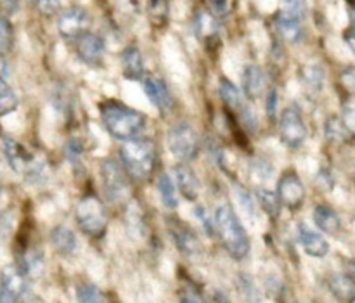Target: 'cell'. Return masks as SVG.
Listing matches in <instances>:
<instances>
[{"label": "cell", "mask_w": 355, "mask_h": 303, "mask_svg": "<svg viewBox=\"0 0 355 303\" xmlns=\"http://www.w3.org/2000/svg\"><path fill=\"white\" fill-rule=\"evenodd\" d=\"M196 30L203 38H214L217 35V21L211 14L201 12L196 19Z\"/></svg>", "instance_id": "obj_31"}, {"label": "cell", "mask_w": 355, "mask_h": 303, "mask_svg": "<svg viewBox=\"0 0 355 303\" xmlns=\"http://www.w3.org/2000/svg\"><path fill=\"white\" fill-rule=\"evenodd\" d=\"M128 225H130L132 236L141 234V232L144 231V227H142V220H141V211H139L137 205H132L130 210H128Z\"/></svg>", "instance_id": "obj_37"}, {"label": "cell", "mask_w": 355, "mask_h": 303, "mask_svg": "<svg viewBox=\"0 0 355 303\" xmlns=\"http://www.w3.org/2000/svg\"><path fill=\"white\" fill-rule=\"evenodd\" d=\"M35 3H37L38 9L44 14H47V16L58 12L59 7H61V0H35Z\"/></svg>", "instance_id": "obj_38"}, {"label": "cell", "mask_w": 355, "mask_h": 303, "mask_svg": "<svg viewBox=\"0 0 355 303\" xmlns=\"http://www.w3.org/2000/svg\"><path fill=\"white\" fill-rule=\"evenodd\" d=\"M173 239H175L180 252L186 253L187 257H193L200 252V243H198L196 236H194L189 229H175V231H173Z\"/></svg>", "instance_id": "obj_23"}, {"label": "cell", "mask_w": 355, "mask_h": 303, "mask_svg": "<svg viewBox=\"0 0 355 303\" xmlns=\"http://www.w3.org/2000/svg\"><path fill=\"white\" fill-rule=\"evenodd\" d=\"M236 193H238V201H239V205H241L243 210H245V214L250 215V217H255L257 203H255V200H253L252 194H250L246 189H243V187H238V189H236Z\"/></svg>", "instance_id": "obj_36"}, {"label": "cell", "mask_w": 355, "mask_h": 303, "mask_svg": "<svg viewBox=\"0 0 355 303\" xmlns=\"http://www.w3.org/2000/svg\"><path fill=\"white\" fill-rule=\"evenodd\" d=\"M279 132L281 139L288 148L297 149L304 144L305 137H307V127H305L302 113L295 106L286 107L281 114Z\"/></svg>", "instance_id": "obj_6"}, {"label": "cell", "mask_w": 355, "mask_h": 303, "mask_svg": "<svg viewBox=\"0 0 355 303\" xmlns=\"http://www.w3.org/2000/svg\"><path fill=\"white\" fill-rule=\"evenodd\" d=\"M173 175H175L177 187L186 200L194 201L200 196V180L189 165L180 163V165L173 166Z\"/></svg>", "instance_id": "obj_14"}, {"label": "cell", "mask_w": 355, "mask_h": 303, "mask_svg": "<svg viewBox=\"0 0 355 303\" xmlns=\"http://www.w3.org/2000/svg\"><path fill=\"white\" fill-rule=\"evenodd\" d=\"M89 26V12L83 7L73 6L62 10L58 19L59 35L64 38L82 37Z\"/></svg>", "instance_id": "obj_9"}, {"label": "cell", "mask_w": 355, "mask_h": 303, "mask_svg": "<svg viewBox=\"0 0 355 303\" xmlns=\"http://www.w3.org/2000/svg\"><path fill=\"white\" fill-rule=\"evenodd\" d=\"M2 151L10 168L17 173H26L33 165V156L12 137H2Z\"/></svg>", "instance_id": "obj_11"}, {"label": "cell", "mask_w": 355, "mask_h": 303, "mask_svg": "<svg viewBox=\"0 0 355 303\" xmlns=\"http://www.w3.org/2000/svg\"><path fill=\"white\" fill-rule=\"evenodd\" d=\"M120 156L128 175L137 180H144L155 172L158 153H156V146L151 139L135 137L125 141L120 149Z\"/></svg>", "instance_id": "obj_3"}, {"label": "cell", "mask_w": 355, "mask_h": 303, "mask_svg": "<svg viewBox=\"0 0 355 303\" xmlns=\"http://www.w3.org/2000/svg\"><path fill=\"white\" fill-rule=\"evenodd\" d=\"M104 40L96 33H83L78 38L76 54L87 64H99L104 55Z\"/></svg>", "instance_id": "obj_13"}, {"label": "cell", "mask_w": 355, "mask_h": 303, "mask_svg": "<svg viewBox=\"0 0 355 303\" xmlns=\"http://www.w3.org/2000/svg\"><path fill=\"white\" fill-rule=\"evenodd\" d=\"M298 239H300L302 246H304V250L307 255L318 257V259L328 255V252H329L328 241H326L321 234H318L315 231H312L309 225H305V224L298 225Z\"/></svg>", "instance_id": "obj_15"}, {"label": "cell", "mask_w": 355, "mask_h": 303, "mask_svg": "<svg viewBox=\"0 0 355 303\" xmlns=\"http://www.w3.org/2000/svg\"><path fill=\"white\" fill-rule=\"evenodd\" d=\"M283 2V12L295 19L302 21L307 14V0H281Z\"/></svg>", "instance_id": "obj_33"}, {"label": "cell", "mask_w": 355, "mask_h": 303, "mask_svg": "<svg viewBox=\"0 0 355 303\" xmlns=\"http://www.w3.org/2000/svg\"><path fill=\"white\" fill-rule=\"evenodd\" d=\"M196 215H198V218H200V220H201V224L205 225V229H207L208 234H211V231H214V224H210V220H208L207 210H205L203 207L196 208Z\"/></svg>", "instance_id": "obj_41"}, {"label": "cell", "mask_w": 355, "mask_h": 303, "mask_svg": "<svg viewBox=\"0 0 355 303\" xmlns=\"http://www.w3.org/2000/svg\"><path fill=\"white\" fill-rule=\"evenodd\" d=\"M218 94H220L225 106L231 107V110H238L241 106V94H239L238 87L229 82V80H222L220 87H218Z\"/></svg>", "instance_id": "obj_27"}, {"label": "cell", "mask_w": 355, "mask_h": 303, "mask_svg": "<svg viewBox=\"0 0 355 303\" xmlns=\"http://www.w3.org/2000/svg\"><path fill=\"white\" fill-rule=\"evenodd\" d=\"M17 104H19V101H17V96L12 90V87L6 80L0 78V116L16 111Z\"/></svg>", "instance_id": "obj_24"}, {"label": "cell", "mask_w": 355, "mask_h": 303, "mask_svg": "<svg viewBox=\"0 0 355 303\" xmlns=\"http://www.w3.org/2000/svg\"><path fill=\"white\" fill-rule=\"evenodd\" d=\"M170 153L180 162H191L200 155V135L186 121L175 123L166 134Z\"/></svg>", "instance_id": "obj_5"}, {"label": "cell", "mask_w": 355, "mask_h": 303, "mask_svg": "<svg viewBox=\"0 0 355 303\" xmlns=\"http://www.w3.org/2000/svg\"><path fill=\"white\" fill-rule=\"evenodd\" d=\"M354 113H355L354 99L352 97H349V99L342 104V123H343V127H345L352 135H354V128H355V114Z\"/></svg>", "instance_id": "obj_34"}, {"label": "cell", "mask_w": 355, "mask_h": 303, "mask_svg": "<svg viewBox=\"0 0 355 303\" xmlns=\"http://www.w3.org/2000/svg\"><path fill=\"white\" fill-rule=\"evenodd\" d=\"M276 23V30L279 33V37L283 38L286 44H298L304 38V28H302V23L295 17L288 16V14L279 12L274 19Z\"/></svg>", "instance_id": "obj_16"}, {"label": "cell", "mask_w": 355, "mask_h": 303, "mask_svg": "<svg viewBox=\"0 0 355 303\" xmlns=\"http://www.w3.org/2000/svg\"><path fill=\"white\" fill-rule=\"evenodd\" d=\"M214 225L217 227L218 236L224 243L229 255L236 260H243L250 252V239L246 236L245 227L239 222L238 215L234 214L231 207L220 205L215 210Z\"/></svg>", "instance_id": "obj_2"}, {"label": "cell", "mask_w": 355, "mask_h": 303, "mask_svg": "<svg viewBox=\"0 0 355 303\" xmlns=\"http://www.w3.org/2000/svg\"><path fill=\"white\" fill-rule=\"evenodd\" d=\"M326 137L335 139V141H349L352 134L343 127L340 118L331 116L329 120H326Z\"/></svg>", "instance_id": "obj_30"}, {"label": "cell", "mask_w": 355, "mask_h": 303, "mask_svg": "<svg viewBox=\"0 0 355 303\" xmlns=\"http://www.w3.org/2000/svg\"><path fill=\"white\" fill-rule=\"evenodd\" d=\"M7 75H9V64L6 62V59L0 58V78L6 80Z\"/></svg>", "instance_id": "obj_44"}, {"label": "cell", "mask_w": 355, "mask_h": 303, "mask_svg": "<svg viewBox=\"0 0 355 303\" xmlns=\"http://www.w3.org/2000/svg\"><path fill=\"white\" fill-rule=\"evenodd\" d=\"M2 6L6 9V12L14 14L19 9V0H2Z\"/></svg>", "instance_id": "obj_43"}, {"label": "cell", "mask_w": 355, "mask_h": 303, "mask_svg": "<svg viewBox=\"0 0 355 303\" xmlns=\"http://www.w3.org/2000/svg\"><path fill=\"white\" fill-rule=\"evenodd\" d=\"M76 224H78L80 231L85 232L87 236L92 238H101L106 232L107 227V217L104 205L101 203L99 198L87 196L78 201L75 210Z\"/></svg>", "instance_id": "obj_4"}, {"label": "cell", "mask_w": 355, "mask_h": 303, "mask_svg": "<svg viewBox=\"0 0 355 303\" xmlns=\"http://www.w3.org/2000/svg\"><path fill=\"white\" fill-rule=\"evenodd\" d=\"M276 110H277V92L276 90H270L269 97H267V114L270 118L276 116Z\"/></svg>", "instance_id": "obj_40"}, {"label": "cell", "mask_w": 355, "mask_h": 303, "mask_svg": "<svg viewBox=\"0 0 355 303\" xmlns=\"http://www.w3.org/2000/svg\"><path fill=\"white\" fill-rule=\"evenodd\" d=\"M148 16L156 28L165 26L170 16L168 0H148Z\"/></svg>", "instance_id": "obj_22"}, {"label": "cell", "mask_w": 355, "mask_h": 303, "mask_svg": "<svg viewBox=\"0 0 355 303\" xmlns=\"http://www.w3.org/2000/svg\"><path fill=\"white\" fill-rule=\"evenodd\" d=\"M302 76H304V83L312 90H321L322 80H324V73H322L321 66L311 64L305 66L304 71H302Z\"/></svg>", "instance_id": "obj_29"}, {"label": "cell", "mask_w": 355, "mask_h": 303, "mask_svg": "<svg viewBox=\"0 0 355 303\" xmlns=\"http://www.w3.org/2000/svg\"><path fill=\"white\" fill-rule=\"evenodd\" d=\"M257 200H259L260 207L267 211V215H270V217H277L279 215L281 203L277 200L276 193L266 189V187H259V191H257Z\"/></svg>", "instance_id": "obj_25"}, {"label": "cell", "mask_w": 355, "mask_h": 303, "mask_svg": "<svg viewBox=\"0 0 355 303\" xmlns=\"http://www.w3.org/2000/svg\"><path fill=\"white\" fill-rule=\"evenodd\" d=\"M354 80L355 78H354L352 68H349L345 73H342V83L347 87V90H349V92H352L354 90Z\"/></svg>", "instance_id": "obj_42"}, {"label": "cell", "mask_w": 355, "mask_h": 303, "mask_svg": "<svg viewBox=\"0 0 355 303\" xmlns=\"http://www.w3.org/2000/svg\"><path fill=\"white\" fill-rule=\"evenodd\" d=\"M277 200L290 210H298L305 201V187L302 180L298 179L297 173L288 172L284 173L277 184Z\"/></svg>", "instance_id": "obj_8"}, {"label": "cell", "mask_w": 355, "mask_h": 303, "mask_svg": "<svg viewBox=\"0 0 355 303\" xmlns=\"http://www.w3.org/2000/svg\"><path fill=\"white\" fill-rule=\"evenodd\" d=\"M33 2H35V0H33Z\"/></svg>", "instance_id": "obj_47"}, {"label": "cell", "mask_w": 355, "mask_h": 303, "mask_svg": "<svg viewBox=\"0 0 355 303\" xmlns=\"http://www.w3.org/2000/svg\"><path fill=\"white\" fill-rule=\"evenodd\" d=\"M329 288H331L333 295H335L338 300L352 303L355 297V284L354 279L345 274H333L329 277Z\"/></svg>", "instance_id": "obj_21"}, {"label": "cell", "mask_w": 355, "mask_h": 303, "mask_svg": "<svg viewBox=\"0 0 355 303\" xmlns=\"http://www.w3.org/2000/svg\"><path fill=\"white\" fill-rule=\"evenodd\" d=\"M211 9L217 16H225L229 10V0H210Z\"/></svg>", "instance_id": "obj_39"}, {"label": "cell", "mask_w": 355, "mask_h": 303, "mask_svg": "<svg viewBox=\"0 0 355 303\" xmlns=\"http://www.w3.org/2000/svg\"><path fill=\"white\" fill-rule=\"evenodd\" d=\"M263 85H266V76L259 66H246L243 71V90L250 99H257L262 96Z\"/></svg>", "instance_id": "obj_20"}, {"label": "cell", "mask_w": 355, "mask_h": 303, "mask_svg": "<svg viewBox=\"0 0 355 303\" xmlns=\"http://www.w3.org/2000/svg\"><path fill=\"white\" fill-rule=\"evenodd\" d=\"M76 302L78 303H104L103 295L92 283H82L76 286Z\"/></svg>", "instance_id": "obj_28"}, {"label": "cell", "mask_w": 355, "mask_h": 303, "mask_svg": "<svg viewBox=\"0 0 355 303\" xmlns=\"http://www.w3.org/2000/svg\"><path fill=\"white\" fill-rule=\"evenodd\" d=\"M158 193L162 198L163 205L166 208H175L177 207V196H175V186H173L172 179L166 173H162L158 177Z\"/></svg>", "instance_id": "obj_26"}, {"label": "cell", "mask_w": 355, "mask_h": 303, "mask_svg": "<svg viewBox=\"0 0 355 303\" xmlns=\"http://www.w3.org/2000/svg\"><path fill=\"white\" fill-rule=\"evenodd\" d=\"M51 245L54 246L55 252L62 257H68L71 253H75L76 250V236L73 234L71 229H68L66 225H55L51 231Z\"/></svg>", "instance_id": "obj_17"}, {"label": "cell", "mask_w": 355, "mask_h": 303, "mask_svg": "<svg viewBox=\"0 0 355 303\" xmlns=\"http://www.w3.org/2000/svg\"><path fill=\"white\" fill-rule=\"evenodd\" d=\"M24 291L23 272L16 266H6L0 272V303H16Z\"/></svg>", "instance_id": "obj_10"}, {"label": "cell", "mask_w": 355, "mask_h": 303, "mask_svg": "<svg viewBox=\"0 0 355 303\" xmlns=\"http://www.w3.org/2000/svg\"><path fill=\"white\" fill-rule=\"evenodd\" d=\"M121 66H123V73L127 78H142V75H144V59H142L141 51H139L135 45H128V47L121 52Z\"/></svg>", "instance_id": "obj_18"}, {"label": "cell", "mask_w": 355, "mask_h": 303, "mask_svg": "<svg viewBox=\"0 0 355 303\" xmlns=\"http://www.w3.org/2000/svg\"><path fill=\"white\" fill-rule=\"evenodd\" d=\"M28 303H44V302H42L40 298H33V300H30Z\"/></svg>", "instance_id": "obj_46"}, {"label": "cell", "mask_w": 355, "mask_h": 303, "mask_svg": "<svg viewBox=\"0 0 355 303\" xmlns=\"http://www.w3.org/2000/svg\"><path fill=\"white\" fill-rule=\"evenodd\" d=\"M314 222L322 232L326 234L336 236L342 231V220H340L338 214L333 208L326 207V205H319L314 210Z\"/></svg>", "instance_id": "obj_19"}, {"label": "cell", "mask_w": 355, "mask_h": 303, "mask_svg": "<svg viewBox=\"0 0 355 303\" xmlns=\"http://www.w3.org/2000/svg\"><path fill=\"white\" fill-rule=\"evenodd\" d=\"M101 177H103L104 191L110 196V200L123 201L128 196V180L116 162H113V159L103 162Z\"/></svg>", "instance_id": "obj_7"}, {"label": "cell", "mask_w": 355, "mask_h": 303, "mask_svg": "<svg viewBox=\"0 0 355 303\" xmlns=\"http://www.w3.org/2000/svg\"><path fill=\"white\" fill-rule=\"evenodd\" d=\"M24 270L33 277L40 276L44 270V257L40 252H28L24 255Z\"/></svg>", "instance_id": "obj_32"}, {"label": "cell", "mask_w": 355, "mask_h": 303, "mask_svg": "<svg viewBox=\"0 0 355 303\" xmlns=\"http://www.w3.org/2000/svg\"><path fill=\"white\" fill-rule=\"evenodd\" d=\"M142 89H144L148 99L151 101L159 111H170L173 107V97L163 80L155 78V76H148V78H144V82H142Z\"/></svg>", "instance_id": "obj_12"}, {"label": "cell", "mask_w": 355, "mask_h": 303, "mask_svg": "<svg viewBox=\"0 0 355 303\" xmlns=\"http://www.w3.org/2000/svg\"><path fill=\"white\" fill-rule=\"evenodd\" d=\"M180 303H198V302L194 300V298H191V297H184L182 300H180Z\"/></svg>", "instance_id": "obj_45"}, {"label": "cell", "mask_w": 355, "mask_h": 303, "mask_svg": "<svg viewBox=\"0 0 355 303\" xmlns=\"http://www.w3.org/2000/svg\"><path fill=\"white\" fill-rule=\"evenodd\" d=\"M12 45V28L7 17L0 16V54L7 52Z\"/></svg>", "instance_id": "obj_35"}, {"label": "cell", "mask_w": 355, "mask_h": 303, "mask_svg": "<svg viewBox=\"0 0 355 303\" xmlns=\"http://www.w3.org/2000/svg\"><path fill=\"white\" fill-rule=\"evenodd\" d=\"M101 118L106 130L120 141L135 139L146 125V116L120 103H106L101 107Z\"/></svg>", "instance_id": "obj_1"}]
</instances>
